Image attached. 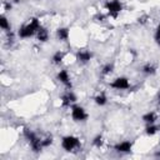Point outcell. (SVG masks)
<instances>
[{"mask_svg": "<svg viewBox=\"0 0 160 160\" xmlns=\"http://www.w3.org/2000/svg\"><path fill=\"white\" fill-rule=\"evenodd\" d=\"M41 26L40 24V20L38 18H31L26 24H24L19 31H18V35L21 38V39H29L34 35H36V31Z\"/></svg>", "mask_w": 160, "mask_h": 160, "instance_id": "cell-1", "label": "cell"}, {"mask_svg": "<svg viewBox=\"0 0 160 160\" xmlns=\"http://www.w3.org/2000/svg\"><path fill=\"white\" fill-rule=\"evenodd\" d=\"M22 134H24V138L28 140V142L30 144L31 146V150L34 152H40L44 148H42V144H41V138H39L31 129L29 128H24L22 130Z\"/></svg>", "mask_w": 160, "mask_h": 160, "instance_id": "cell-2", "label": "cell"}, {"mask_svg": "<svg viewBox=\"0 0 160 160\" xmlns=\"http://www.w3.org/2000/svg\"><path fill=\"white\" fill-rule=\"evenodd\" d=\"M61 148L68 152L74 151L80 148V139L74 135H65L61 138Z\"/></svg>", "mask_w": 160, "mask_h": 160, "instance_id": "cell-3", "label": "cell"}, {"mask_svg": "<svg viewBox=\"0 0 160 160\" xmlns=\"http://www.w3.org/2000/svg\"><path fill=\"white\" fill-rule=\"evenodd\" d=\"M105 9L108 10V12L111 18H116L120 14V11L122 10V4L120 0H108L105 2Z\"/></svg>", "mask_w": 160, "mask_h": 160, "instance_id": "cell-4", "label": "cell"}, {"mask_svg": "<svg viewBox=\"0 0 160 160\" xmlns=\"http://www.w3.org/2000/svg\"><path fill=\"white\" fill-rule=\"evenodd\" d=\"M71 118L74 121L80 122V121H85L88 119V112L85 111V109L80 105H71Z\"/></svg>", "mask_w": 160, "mask_h": 160, "instance_id": "cell-5", "label": "cell"}, {"mask_svg": "<svg viewBox=\"0 0 160 160\" xmlns=\"http://www.w3.org/2000/svg\"><path fill=\"white\" fill-rule=\"evenodd\" d=\"M110 86L112 89H116V90H126V89L130 88V81L125 76H119V78H116V79L112 80V82L110 84Z\"/></svg>", "mask_w": 160, "mask_h": 160, "instance_id": "cell-6", "label": "cell"}, {"mask_svg": "<svg viewBox=\"0 0 160 160\" xmlns=\"http://www.w3.org/2000/svg\"><path fill=\"white\" fill-rule=\"evenodd\" d=\"M76 102V95L69 89L68 91H65L62 95H61V105L64 108H68V106H71Z\"/></svg>", "mask_w": 160, "mask_h": 160, "instance_id": "cell-7", "label": "cell"}, {"mask_svg": "<svg viewBox=\"0 0 160 160\" xmlns=\"http://www.w3.org/2000/svg\"><path fill=\"white\" fill-rule=\"evenodd\" d=\"M56 79L62 84V85H65L68 89H71V86H72V84H71V79H70V75H69V72H68V70H65V69H61L59 72H58V75H56Z\"/></svg>", "mask_w": 160, "mask_h": 160, "instance_id": "cell-8", "label": "cell"}, {"mask_svg": "<svg viewBox=\"0 0 160 160\" xmlns=\"http://www.w3.org/2000/svg\"><path fill=\"white\" fill-rule=\"evenodd\" d=\"M131 149H132V142L129 140H124V141H120V142L114 145V150L118 152H121V154L130 152Z\"/></svg>", "mask_w": 160, "mask_h": 160, "instance_id": "cell-9", "label": "cell"}, {"mask_svg": "<svg viewBox=\"0 0 160 160\" xmlns=\"http://www.w3.org/2000/svg\"><path fill=\"white\" fill-rule=\"evenodd\" d=\"M91 58H92V52L89 51V50H86V49H81V50H79L76 52V60L79 62H81V64L89 62L91 60Z\"/></svg>", "mask_w": 160, "mask_h": 160, "instance_id": "cell-10", "label": "cell"}, {"mask_svg": "<svg viewBox=\"0 0 160 160\" xmlns=\"http://www.w3.org/2000/svg\"><path fill=\"white\" fill-rule=\"evenodd\" d=\"M36 39L40 41V42H45V41H48L49 40V31H48V29L46 28H44V26H40L39 29H38V31H36Z\"/></svg>", "mask_w": 160, "mask_h": 160, "instance_id": "cell-11", "label": "cell"}, {"mask_svg": "<svg viewBox=\"0 0 160 160\" xmlns=\"http://www.w3.org/2000/svg\"><path fill=\"white\" fill-rule=\"evenodd\" d=\"M69 36H70V31H69L68 28H59L56 30V38H58V40L66 41L69 39Z\"/></svg>", "mask_w": 160, "mask_h": 160, "instance_id": "cell-12", "label": "cell"}, {"mask_svg": "<svg viewBox=\"0 0 160 160\" xmlns=\"http://www.w3.org/2000/svg\"><path fill=\"white\" fill-rule=\"evenodd\" d=\"M64 58H65V52L59 50V51L54 52V55H52V58H51V61H52V64H55V65H59L60 62H62Z\"/></svg>", "mask_w": 160, "mask_h": 160, "instance_id": "cell-13", "label": "cell"}, {"mask_svg": "<svg viewBox=\"0 0 160 160\" xmlns=\"http://www.w3.org/2000/svg\"><path fill=\"white\" fill-rule=\"evenodd\" d=\"M141 71H142L145 75H154V74L156 72V66H155L154 64L148 62V64H145V65L142 66Z\"/></svg>", "mask_w": 160, "mask_h": 160, "instance_id": "cell-14", "label": "cell"}, {"mask_svg": "<svg viewBox=\"0 0 160 160\" xmlns=\"http://www.w3.org/2000/svg\"><path fill=\"white\" fill-rule=\"evenodd\" d=\"M142 121L146 122V124H154V122L156 121V115H155V112L149 111V112L144 114V115H142Z\"/></svg>", "mask_w": 160, "mask_h": 160, "instance_id": "cell-15", "label": "cell"}, {"mask_svg": "<svg viewBox=\"0 0 160 160\" xmlns=\"http://www.w3.org/2000/svg\"><path fill=\"white\" fill-rule=\"evenodd\" d=\"M0 28H1L4 31H6V32L11 29V25H10L8 18H6L5 15H1V18H0Z\"/></svg>", "mask_w": 160, "mask_h": 160, "instance_id": "cell-16", "label": "cell"}, {"mask_svg": "<svg viewBox=\"0 0 160 160\" xmlns=\"http://www.w3.org/2000/svg\"><path fill=\"white\" fill-rule=\"evenodd\" d=\"M94 101H95V104L96 105H99V106H104L106 102H108V98L105 96V94H98L95 98H94Z\"/></svg>", "mask_w": 160, "mask_h": 160, "instance_id": "cell-17", "label": "cell"}, {"mask_svg": "<svg viewBox=\"0 0 160 160\" xmlns=\"http://www.w3.org/2000/svg\"><path fill=\"white\" fill-rule=\"evenodd\" d=\"M158 131H159V128H158L156 125H154V124H148V126L145 128V132H146V135H149V136L155 135Z\"/></svg>", "mask_w": 160, "mask_h": 160, "instance_id": "cell-18", "label": "cell"}, {"mask_svg": "<svg viewBox=\"0 0 160 160\" xmlns=\"http://www.w3.org/2000/svg\"><path fill=\"white\" fill-rule=\"evenodd\" d=\"M114 71V64H110V62H108V64H105L104 66H102V69H101V75H110L111 72Z\"/></svg>", "mask_w": 160, "mask_h": 160, "instance_id": "cell-19", "label": "cell"}, {"mask_svg": "<svg viewBox=\"0 0 160 160\" xmlns=\"http://www.w3.org/2000/svg\"><path fill=\"white\" fill-rule=\"evenodd\" d=\"M102 144H104V138H102V135H96L94 139H92V145L94 146H96V148H101L102 146Z\"/></svg>", "mask_w": 160, "mask_h": 160, "instance_id": "cell-20", "label": "cell"}, {"mask_svg": "<svg viewBox=\"0 0 160 160\" xmlns=\"http://www.w3.org/2000/svg\"><path fill=\"white\" fill-rule=\"evenodd\" d=\"M41 144H42V148H48L52 144V136L51 135H48L46 138L41 139Z\"/></svg>", "mask_w": 160, "mask_h": 160, "instance_id": "cell-21", "label": "cell"}, {"mask_svg": "<svg viewBox=\"0 0 160 160\" xmlns=\"http://www.w3.org/2000/svg\"><path fill=\"white\" fill-rule=\"evenodd\" d=\"M158 39H160V24L158 25L156 31H155V40H158Z\"/></svg>", "mask_w": 160, "mask_h": 160, "instance_id": "cell-22", "label": "cell"}, {"mask_svg": "<svg viewBox=\"0 0 160 160\" xmlns=\"http://www.w3.org/2000/svg\"><path fill=\"white\" fill-rule=\"evenodd\" d=\"M96 19H98V21H104L105 16H104V15H98V16H96Z\"/></svg>", "mask_w": 160, "mask_h": 160, "instance_id": "cell-23", "label": "cell"}, {"mask_svg": "<svg viewBox=\"0 0 160 160\" xmlns=\"http://www.w3.org/2000/svg\"><path fill=\"white\" fill-rule=\"evenodd\" d=\"M5 8H6V10H10L11 9V2H5Z\"/></svg>", "mask_w": 160, "mask_h": 160, "instance_id": "cell-24", "label": "cell"}, {"mask_svg": "<svg viewBox=\"0 0 160 160\" xmlns=\"http://www.w3.org/2000/svg\"><path fill=\"white\" fill-rule=\"evenodd\" d=\"M11 1H12V2H14V4H18V2H19V1H20V0H11Z\"/></svg>", "mask_w": 160, "mask_h": 160, "instance_id": "cell-25", "label": "cell"}, {"mask_svg": "<svg viewBox=\"0 0 160 160\" xmlns=\"http://www.w3.org/2000/svg\"><path fill=\"white\" fill-rule=\"evenodd\" d=\"M159 101H160V92H159Z\"/></svg>", "mask_w": 160, "mask_h": 160, "instance_id": "cell-26", "label": "cell"}]
</instances>
